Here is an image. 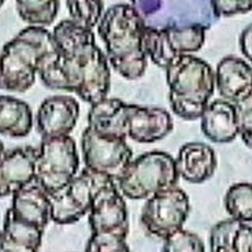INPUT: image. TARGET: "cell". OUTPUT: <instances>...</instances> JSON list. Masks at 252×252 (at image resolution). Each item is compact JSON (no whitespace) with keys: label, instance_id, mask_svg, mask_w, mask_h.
<instances>
[{"label":"cell","instance_id":"6da1fadb","mask_svg":"<svg viewBox=\"0 0 252 252\" xmlns=\"http://www.w3.org/2000/svg\"><path fill=\"white\" fill-rule=\"evenodd\" d=\"M57 52L38 70V78L47 88L76 94L94 106L107 97L110 64L96 43L92 29L62 19L52 29Z\"/></svg>","mask_w":252,"mask_h":252},{"label":"cell","instance_id":"7a4b0ae2","mask_svg":"<svg viewBox=\"0 0 252 252\" xmlns=\"http://www.w3.org/2000/svg\"><path fill=\"white\" fill-rule=\"evenodd\" d=\"M97 33L104 43L108 64L126 80H139L145 74V22L129 3H118L104 10L97 24Z\"/></svg>","mask_w":252,"mask_h":252},{"label":"cell","instance_id":"3957f363","mask_svg":"<svg viewBox=\"0 0 252 252\" xmlns=\"http://www.w3.org/2000/svg\"><path fill=\"white\" fill-rule=\"evenodd\" d=\"M88 126L96 132L151 144L170 134L173 118L164 108L144 107L117 97H106L91 106Z\"/></svg>","mask_w":252,"mask_h":252},{"label":"cell","instance_id":"277c9868","mask_svg":"<svg viewBox=\"0 0 252 252\" xmlns=\"http://www.w3.org/2000/svg\"><path fill=\"white\" fill-rule=\"evenodd\" d=\"M57 52L52 32L26 26L0 51V89L22 94L34 85L41 64Z\"/></svg>","mask_w":252,"mask_h":252},{"label":"cell","instance_id":"5b68a950","mask_svg":"<svg viewBox=\"0 0 252 252\" xmlns=\"http://www.w3.org/2000/svg\"><path fill=\"white\" fill-rule=\"evenodd\" d=\"M171 111L185 121L200 120L215 91L214 69L195 55L176 58L164 69Z\"/></svg>","mask_w":252,"mask_h":252},{"label":"cell","instance_id":"8992f818","mask_svg":"<svg viewBox=\"0 0 252 252\" xmlns=\"http://www.w3.org/2000/svg\"><path fill=\"white\" fill-rule=\"evenodd\" d=\"M176 159L163 151L145 152L127 164L115 181L122 195L132 200L148 197L177 187Z\"/></svg>","mask_w":252,"mask_h":252},{"label":"cell","instance_id":"52a82bcc","mask_svg":"<svg viewBox=\"0 0 252 252\" xmlns=\"http://www.w3.org/2000/svg\"><path fill=\"white\" fill-rule=\"evenodd\" d=\"M132 6L151 28L200 25L208 29L220 18L213 0H132Z\"/></svg>","mask_w":252,"mask_h":252},{"label":"cell","instance_id":"ba28073f","mask_svg":"<svg viewBox=\"0 0 252 252\" xmlns=\"http://www.w3.org/2000/svg\"><path fill=\"white\" fill-rule=\"evenodd\" d=\"M80 167L76 141L70 136L43 139L34 160V181L50 195L69 184Z\"/></svg>","mask_w":252,"mask_h":252},{"label":"cell","instance_id":"9c48e42d","mask_svg":"<svg viewBox=\"0 0 252 252\" xmlns=\"http://www.w3.org/2000/svg\"><path fill=\"white\" fill-rule=\"evenodd\" d=\"M111 180L110 177L84 169L69 184L50 193L51 220L59 225H69L80 220L89 213L94 196Z\"/></svg>","mask_w":252,"mask_h":252},{"label":"cell","instance_id":"30bf717a","mask_svg":"<svg viewBox=\"0 0 252 252\" xmlns=\"http://www.w3.org/2000/svg\"><path fill=\"white\" fill-rule=\"evenodd\" d=\"M204 26L185 28H151L144 29V50L154 64L166 69L176 58L193 55L206 43Z\"/></svg>","mask_w":252,"mask_h":252},{"label":"cell","instance_id":"8fae6325","mask_svg":"<svg viewBox=\"0 0 252 252\" xmlns=\"http://www.w3.org/2000/svg\"><path fill=\"white\" fill-rule=\"evenodd\" d=\"M81 148L85 169L104 174L114 181L133 159V152L125 139L96 132L89 126L82 132Z\"/></svg>","mask_w":252,"mask_h":252},{"label":"cell","instance_id":"7c38bea8","mask_svg":"<svg viewBox=\"0 0 252 252\" xmlns=\"http://www.w3.org/2000/svg\"><path fill=\"white\" fill-rule=\"evenodd\" d=\"M189 211L188 195L181 188L174 187L148 197L140 220L147 233L164 240L183 229Z\"/></svg>","mask_w":252,"mask_h":252},{"label":"cell","instance_id":"4fadbf2b","mask_svg":"<svg viewBox=\"0 0 252 252\" xmlns=\"http://www.w3.org/2000/svg\"><path fill=\"white\" fill-rule=\"evenodd\" d=\"M88 215L92 236L127 237L129 214L125 196L121 193L115 181L107 184L94 196Z\"/></svg>","mask_w":252,"mask_h":252},{"label":"cell","instance_id":"5bb4252c","mask_svg":"<svg viewBox=\"0 0 252 252\" xmlns=\"http://www.w3.org/2000/svg\"><path fill=\"white\" fill-rule=\"evenodd\" d=\"M80 117V104L69 94H54L41 101L36 114V130L43 139L70 136Z\"/></svg>","mask_w":252,"mask_h":252},{"label":"cell","instance_id":"9a60e30c","mask_svg":"<svg viewBox=\"0 0 252 252\" xmlns=\"http://www.w3.org/2000/svg\"><path fill=\"white\" fill-rule=\"evenodd\" d=\"M215 89L220 99L236 104L252 92V66L243 58L227 55L214 70Z\"/></svg>","mask_w":252,"mask_h":252},{"label":"cell","instance_id":"2e32d148","mask_svg":"<svg viewBox=\"0 0 252 252\" xmlns=\"http://www.w3.org/2000/svg\"><path fill=\"white\" fill-rule=\"evenodd\" d=\"M37 148L24 147L6 152L0 159V197L14 195L34 181Z\"/></svg>","mask_w":252,"mask_h":252},{"label":"cell","instance_id":"e0dca14e","mask_svg":"<svg viewBox=\"0 0 252 252\" xmlns=\"http://www.w3.org/2000/svg\"><path fill=\"white\" fill-rule=\"evenodd\" d=\"M174 159L178 176L190 184H202L210 180L218 164L214 148L199 141L184 144Z\"/></svg>","mask_w":252,"mask_h":252},{"label":"cell","instance_id":"ac0fdd59","mask_svg":"<svg viewBox=\"0 0 252 252\" xmlns=\"http://www.w3.org/2000/svg\"><path fill=\"white\" fill-rule=\"evenodd\" d=\"M10 210L22 222L45 230L51 220L50 195L40 184L32 181L14 193Z\"/></svg>","mask_w":252,"mask_h":252},{"label":"cell","instance_id":"d6986e66","mask_svg":"<svg viewBox=\"0 0 252 252\" xmlns=\"http://www.w3.org/2000/svg\"><path fill=\"white\" fill-rule=\"evenodd\" d=\"M200 129L210 141L218 144L232 143L237 139L239 127L233 103L223 99L210 101L200 117Z\"/></svg>","mask_w":252,"mask_h":252},{"label":"cell","instance_id":"ffe728a7","mask_svg":"<svg viewBox=\"0 0 252 252\" xmlns=\"http://www.w3.org/2000/svg\"><path fill=\"white\" fill-rule=\"evenodd\" d=\"M44 230L18 220L8 208L0 232V252H40Z\"/></svg>","mask_w":252,"mask_h":252},{"label":"cell","instance_id":"44dd1931","mask_svg":"<svg viewBox=\"0 0 252 252\" xmlns=\"http://www.w3.org/2000/svg\"><path fill=\"white\" fill-rule=\"evenodd\" d=\"M33 127L31 106L10 94H0V136L22 139Z\"/></svg>","mask_w":252,"mask_h":252},{"label":"cell","instance_id":"7402d4cb","mask_svg":"<svg viewBox=\"0 0 252 252\" xmlns=\"http://www.w3.org/2000/svg\"><path fill=\"white\" fill-rule=\"evenodd\" d=\"M61 0H15L17 13L32 26L51 25L59 13Z\"/></svg>","mask_w":252,"mask_h":252},{"label":"cell","instance_id":"603a6c76","mask_svg":"<svg viewBox=\"0 0 252 252\" xmlns=\"http://www.w3.org/2000/svg\"><path fill=\"white\" fill-rule=\"evenodd\" d=\"M223 204L230 218L252 223V183L233 184L225 193Z\"/></svg>","mask_w":252,"mask_h":252},{"label":"cell","instance_id":"cb8c5ba5","mask_svg":"<svg viewBox=\"0 0 252 252\" xmlns=\"http://www.w3.org/2000/svg\"><path fill=\"white\" fill-rule=\"evenodd\" d=\"M66 6L73 22L92 31L104 13L103 0H66Z\"/></svg>","mask_w":252,"mask_h":252},{"label":"cell","instance_id":"d4e9b609","mask_svg":"<svg viewBox=\"0 0 252 252\" xmlns=\"http://www.w3.org/2000/svg\"><path fill=\"white\" fill-rule=\"evenodd\" d=\"M240 223L234 218L218 222L210 233V252H234V234Z\"/></svg>","mask_w":252,"mask_h":252},{"label":"cell","instance_id":"484cf974","mask_svg":"<svg viewBox=\"0 0 252 252\" xmlns=\"http://www.w3.org/2000/svg\"><path fill=\"white\" fill-rule=\"evenodd\" d=\"M162 252H206V248L197 234L181 229L163 240Z\"/></svg>","mask_w":252,"mask_h":252},{"label":"cell","instance_id":"4316f807","mask_svg":"<svg viewBox=\"0 0 252 252\" xmlns=\"http://www.w3.org/2000/svg\"><path fill=\"white\" fill-rule=\"evenodd\" d=\"M239 137L252 150V92L234 104Z\"/></svg>","mask_w":252,"mask_h":252},{"label":"cell","instance_id":"83f0119b","mask_svg":"<svg viewBox=\"0 0 252 252\" xmlns=\"http://www.w3.org/2000/svg\"><path fill=\"white\" fill-rule=\"evenodd\" d=\"M85 252H133L126 239L120 237H104V236H91Z\"/></svg>","mask_w":252,"mask_h":252},{"label":"cell","instance_id":"f1b7e54d","mask_svg":"<svg viewBox=\"0 0 252 252\" xmlns=\"http://www.w3.org/2000/svg\"><path fill=\"white\" fill-rule=\"evenodd\" d=\"M218 17H232L252 10V0H213Z\"/></svg>","mask_w":252,"mask_h":252},{"label":"cell","instance_id":"f546056e","mask_svg":"<svg viewBox=\"0 0 252 252\" xmlns=\"http://www.w3.org/2000/svg\"><path fill=\"white\" fill-rule=\"evenodd\" d=\"M234 252H252V226L248 223H240L236 230L233 241Z\"/></svg>","mask_w":252,"mask_h":252},{"label":"cell","instance_id":"4dcf8cb0","mask_svg":"<svg viewBox=\"0 0 252 252\" xmlns=\"http://www.w3.org/2000/svg\"><path fill=\"white\" fill-rule=\"evenodd\" d=\"M239 44L244 58L248 62L252 63V22L241 31L239 37Z\"/></svg>","mask_w":252,"mask_h":252},{"label":"cell","instance_id":"1f68e13d","mask_svg":"<svg viewBox=\"0 0 252 252\" xmlns=\"http://www.w3.org/2000/svg\"><path fill=\"white\" fill-rule=\"evenodd\" d=\"M6 154V150H4V145H3V143L0 141V159H1V157Z\"/></svg>","mask_w":252,"mask_h":252},{"label":"cell","instance_id":"d6a6232c","mask_svg":"<svg viewBox=\"0 0 252 252\" xmlns=\"http://www.w3.org/2000/svg\"><path fill=\"white\" fill-rule=\"evenodd\" d=\"M4 1H6V0H0V7L3 6V3H4Z\"/></svg>","mask_w":252,"mask_h":252}]
</instances>
